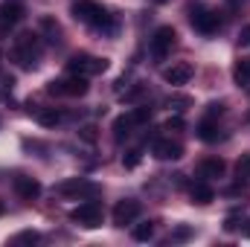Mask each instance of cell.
I'll return each mask as SVG.
<instances>
[{
    "mask_svg": "<svg viewBox=\"0 0 250 247\" xmlns=\"http://www.w3.org/2000/svg\"><path fill=\"white\" fill-rule=\"evenodd\" d=\"M70 12H73L76 21H82V23L99 29V32H114V26H117L114 15H111L102 3H96V0H76V3L70 6Z\"/></svg>",
    "mask_w": 250,
    "mask_h": 247,
    "instance_id": "cell-1",
    "label": "cell"
},
{
    "mask_svg": "<svg viewBox=\"0 0 250 247\" xmlns=\"http://www.w3.org/2000/svg\"><path fill=\"white\" fill-rule=\"evenodd\" d=\"M9 56H12V62L18 64V67L32 70V67L38 64V56H41V35H38V32H21V35L15 38Z\"/></svg>",
    "mask_w": 250,
    "mask_h": 247,
    "instance_id": "cell-2",
    "label": "cell"
},
{
    "mask_svg": "<svg viewBox=\"0 0 250 247\" xmlns=\"http://www.w3.org/2000/svg\"><path fill=\"white\" fill-rule=\"evenodd\" d=\"M67 70L73 76H99V73L108 70V59H96V56H87V53H76V56H70Z\"/></svg>",
    "mask_w": 250,
    "mask_h": 247,
    "instance_id": "cell-3",
    "label": "cell"
},
{
    "mask_svg": "<svg viewBox=\"0 0 250 247\" xmlns=\"http://www.w3.org/2000/svg\"><path fill=\"white\" fill-rule=\"evenodd\" d=\"M70 218H73L76 224L87 227V230H96V227H102V204L84 201V204H79V206L70 212Z\"/></svg>",
    "mask_w": 250,
    "mask_h": 247,
    "instance_id": "cell-4",
    "label": "cell"
},
{
    "mask_svg": "<svg viewBox=\"0 0 250 247\" xmlns=\"http://www.w3.org/2000/svg\"><path fill=\"white\" fill-rule=\"evenodd\" d=\"M87 76H73L70 73V79H62V82H50L47 84V93H53V96H84L87 93Z\"/></svg>",
    "mask_w": 250,
    "mask_h": 247,
    "instance_id": "cell-5",
    "label": "cell"
},
{
    "mask_svg": "<svg viewBox=\"0 0 250 247\" xmlns=\"http://www.w3.org/2000/svg\"><path fill=\"white\" fill-rule=\"evenodd\" d=\"M175 38H178V32H175L172 26H160V29L154 32V38H151V56H154L157 62H163V59L172 53Z\"/></svg>",
    "mask_w": 250,
    "mask_h": 247,
    "instance_id": "cell-6",
    "label": "cell"
},
{
    "mask_svg": "<svg viewBox=\"0 0 250 247\" xmlns=\"http://www.w3.org/2000/svg\"><path fill=\"white\" fill-rule=\"evenodd\" d=\"M56 192L59 195H70V198H93L99 192V186L84 181V178H70V181H64V184L56 186Z\"/></svg>",
    "mask_w": 250,
    "mask_h": 247,
    "instance_id": "cell-7",
    "label": "cell"
},
{
    "mask_svg": "<svg viewBox=\"0 0 250 247\" xmlns=\"http://www.w3.org/2000/svg\"><path fill=\"white\" fill-rule=\"evenodd\" d=\"M189 23H192V29H198V32H204V35H212V32L221 29V18H218V12H209V9L192 12Z\"/></svg>",
    "mask_w": 250,
    "mask_h": 247,
    "instance_id": "cell-8",
    "label": "cell"
},
{
    "mask_svg": "<svg viewBox=\"0 0 250 247\" xmlns=\"http://www.w3.org/2000/svg\"><path fill=\"white\" fill-rule=\"evenodd\" d=\"M140 209H143L140 201H131V198H128V201H120V204L114 206V224H117V227L134 224V221L140 218Z\"/></svg>",
    "mask_w": 250,
    "mask_h": 247,
    "instance_id": "cell-9",
    "label": "cell"
},
{
    "mask_svg": "<svg viewBox=\"0 0 250 247\" xmlns=\"http://www.w3.org/2000/svg\"><path fill=\"white\" fill-rule=\"evenodd\" d=\"M21 18H23V9L18 3H3L0 6V35H9V29L21 23Z\"/></svg>",
    "mask_w": 250,
    "mask_h": 247,
    "instance_id": "cell-10",
    "label": "cell"
},
{
    "mask_svg": "<svg viewBox=\"0 0 250 247\" xmlns=\"http://www.w3.org/2000/svg\"><path fill=\"white\" fill-rule=\"evenodd\" d=\"M151 151H154L157 160H181V157H184L181 143H172V140H154Z\"/></svg>",
    "mask_w": 250,
    "mask_h": 247,
    "instance_id": "cell-11",
    "label": "cell"
},
{
    "mask_svg": "<svg viewBox=\"0 0 250 247\" xmlns=\"http://www.w3.org/2000/svg\"><path fill=\"white\" fill-rule=\"evenodd\" d=\"M163 79H166L169 84H187L189 79H192V64L178 62V64H172V67H166V70H163Z\"/></svg>",
    "mask_w": 250,
    "mask_h": 247,
    "instance_id": "cell-12",
    "label": "cell"
},
{
    "mask_svg": "<svg viewBox=\"0 0 250 247\" xmlns=\"http://www.w3.org/2000/svg\"><path fill=\"white\" fill-rule=\"evenodd\" d=\"M15 192H18V198L21 201H35L38 195H41V184L35 181V178H15Z\"/></svg>",
    "mask_w": 250,
    "mask_h": 247,
    "instance_id": "cell-13",
    "label": "cell"
},
{
    "mask_svg": "<svg viewBox=\"0 0 250 247\" xmlns=\"http://www.w3.org/2000/svg\"><path fill=\"white\" fill-rule=\"evenodd\" d=\"M224 169H227V163H224L221 157H207V160H201L198 175H201V178H207V181H212V178H221V175H224Z\"/></svg>",
    "mask_w": 250,
    "mask_h": 247,
    "instance_id": "cell-14",
    "label": "cell"
},
{
    "mask_svg": "<svg viewBox=\"0 0 250 247\" xmlns=\"http://www.w3.org/2000/svg\"><path fill=\"white\" fill-rule=\"evenodd\" d=\"M29 114L44 128H56V125L62 123V111H56V108H35V105H29Z\"/></svg>",
    "mask_w": 250,
    "mask_h": 247,
    "instance_id": "cell-15",
    "label": "cell"
},
{
    "mask_svg": "<svg viewBox=\"0 0 250 247\" xmlns=\"http://www.w3.org/2000/svg\"><path fill=\"white\" fill-rule=\"evenodd\" d=\"M198 137H201L204 143H215V140L221 137V128H218V123H215V117L207 114V120H201V125H198Z\"/></svg>",
    "mask_w": 250,
    "mask_h": 247,
    "instance_id": "cell-16",
    "label": "cell"
},
{
    "mask_svg": "<svg viewBox=\"0 0 250 247\" xmlns=\"http://www.w3.org/2000/svg\"><path fill=\"white\" fill-rule=\"evenodd\" d=\"M134 128H137V125H134V120H131V114L117 117V120H114V140H117V143H123V140L131 134V131H134Z\"/></svg>",
    "mask_w": 250,
    "mask_h": 247,
    "instance_id": "cell-17",
    "label": "cell"
},
{
    "mask_svg": "<svg viewBox=\"0 0 250 247\" xmlns=\"http://www.w3.org/2000/svg\"><path fill=\"white\" fill-rule=\"evenodd\" d=\"M233 79H236V84H239V87H248V84H250V59L236 62V67H233Z\"/></svg>",
    "mask_w": 250,
    "mask_h": 247,
    "instance_id": "cell-18",
    "label": "cell"
},
{
    "mask_svg": "<svg viewBox=\"0 0 250 247\" xmlns=\"http://www.w3.org/2000/svg\"><path fill=\"white\" fill-rule=\"evenodd\" d=\"M212 198H215V192H212L207 184H195L192 186V201H195V204H209Z\"/></svg>",
    "mask_w": 250,
    "mask_h": 247,
    "instance_id": "cell-19",
    "label": "cell"
},
{
    "mask_svg": "<svg viewBox=\"0 0 250 247\" xmlns=\"http://www.w3.org/2000/svg\"><path fill=\"white\" fill-rule=\"evenodd\" d=\"M236 178H239V184L250 181V154H242V157H239V163H236Z\"/></svg>",
    "mask_w": 250,
    "mask_h": 247,
    "instance_id": "cell-20",
    "label": "cell"
},
{
    "mask_svg": "<svg viewBox=\"0 0 250 247\" xmlns=\"http://www.w3.org/2000/svg\"><path fill=\"white\" fill-rule=\"evenodd\" d=\"M131 120H134V125H146L151 120V108H148V105H137V108L131 111Z\"/></svg>",
    "mask_w": 250,
    "mask_h": 247,
    "instance_id": "cell-21",
    "label": "cell"
},
{
    "mask_svg": "<svg viewBox=\"0 0 250 247\" xmlns=\"http://www.w3.org/2000/svg\"><path fill=\"white\" fill-rule=\"evenodd\" d=\"M151 236H154V224H151V221H146V224H137V227H134V239H137V242H148Z\"/></svg>",
    "mask_w": 250,
    "mask_h": 247,
    "instance_id": "cell-22",
    "label": "cell"
},
{
    "mask_svg": "<svg viewBox=\"0 0 250 247\" xmlns=\"http://www.w3.org/2000/svg\"><path fill=\"white\" fill-rule=\"evenodd\" d=\"M41 236L35 233V230H23V233H18L15 239H12V245H35Z\"/></svg>",
    "mask_w": 250,
    "mask_h": 247,
    "instance_id": "cell-23",
    "label": "cell"
},
{
    "mask_svg": "<svg viewBox=\"0 0 250 247\" xmlns=\"http://www.w3.org/2000/svg\"><path fill=\"white\" fill-rule=\"evenodd\" d=\"M187 239H192V227L181 224V227H175V230H172V242H187Z\"/></svg>",
    "mask_w": 250,
    "mask_h": 247,
    "instance_id": "cell-24",
    "label": "cell"
},
{
    "mask_svg": "<svg viewBox=\"0 0 250 247\" xmlns=\"http://www.w3.org/2000/svg\"><path fill=\"white\" fill-rule=\"evenodd\" d=\"M143 93H146V87H143V84H134V87H128V90L123 93V99L125 102H137Z\"/></svg>",
    "mask_w": 250,
    "mask_h": 247,
    "instance_id": "cell-25",
    "label": "cell"
},
{
    "mask_svg": "<svg viewBox=\"0 0 250 247\" xmlns=\"http://www.w3.org/2000/svg\"><path fill=\"white\" fill-rule=\"evenodd\" d=\"M137 163H140V148H131V151L123 157V166H125V169H134Z\"/></svg>",
    "mask_w": 250,
    "mask_h": 247,
    "instance_id": "cell-26",
    "label": "cell"
},
{
    "mask_svg": "<svg viewBox=\"0 0 250 247\" xmlns=\"http://www.w3.org/2000/svg\"><path fill=\"white\" fill-rule=\"evenodd\" d=\"M189 102H192L189 96H169V108H178V111H181V108H187Z\"/></svg>",
    "mask_w": 250,
    "mask_h": 247,
    "instance_id": "cell-27",
    "label": "cell"
},
{
    "mask_svg": "<svg viewBox=\"0 0 250 247\" xmlns=\"http://www.w3.org/2000/svg\"><path fill=\"white\" fill-rule=\"evenodd\" d=\"M41 26H44V29L53 35V41H56V35H59V23H56L53 18H44V21H41Z\"/></svg>",
    "mask_w": 250,
    "mask_h": 247,
    "instance_id": "cell-28",
    "label": "cell"
},
{
    "mask_svg": "<svg viewBox=\"0 0 250 247\" xmlns=\"http://www.w3.org/2000/svg\"><path fill=\"white\" fill-rule=\"evenodd\" d=\"M166 131H184V120H181V117H172V120L166 123Z\"/></svg>",
    "mask_w": 250,
    "mask_h": 247,
    "instance_id": "cell-29",
    "label": "cell"
},
{
    "mask_svg": "<svg viewBox=\"0 0 250 247\" xmlns=\"http://www.w3.org/2000/svg\"><path fill=\"white\" fill-rule=\"evenodd\" d=\"M224 114V102H212L209 105V117H221Z\"/></svg>",
    "mask_w": 250,
    "mask_h": 247,
    "instance_id": "cell-30",
    "label": "cell"
},
{
    "mask_svg": "<svg viewBox=\"0 0 250 247\" xmlns=\"http://www.w3.org/2000/svg\"><path fill=\"white\" fill-rule=\"evenodd\" d=\"M82 137H84L87 143H93V140H96V131H93V125H87V128H82Z\"/></svg>",
    "mask_w": 250,
    "mask_h": 247,
    "instance_id": "cell-31",
    "label": "cell"
},
{
    "mask_svg": "<svg viewBox=\"0 0 250 247\" xmlns=\"http://www.w3.org/2000/svg\"><path fill=\"white\" fill-rule=\"evenodd\" d=\"M224 230H227V233H233V230H239V221H236V215H230V218L224 221Z\"/></svg>",
    "mask_w": 250,
    "mask_h": 247,
    "instance_id": "cell-32",
    "label": "cell"
},
{
    "mask_svg": "<svg viewBox=\"0 0 250 247\" xmlns=\"http://www.w3.org/2000/svg\"><path fill=\"white\" fill-rule=\"evenodd\" d=\"M239 41H242V44H250V26H245V29H242V35H239Z\"/></svg>",
    "mask_w": 250,
    "mask_h": 247,
    "instance_id": "cell-33",
    "label": "cell"
},
{
    "mask_svg": "<svg viewBox=\"0 0 250 247\" xmlns=\"http://www.w3.org/2000/svg\"><path fill=\"white\" fill-rule=\"evenodd\" d=\"M245 224H248V227L242 230V236H245V239H250V221H245Z\"/></svg>",
    "mask_w": 250,
    "mask_h": 247,
    "instance_id": "cell-34",
    "label": "cell"
},
{
    "mask_svg": "<svg viewBox=\"0 0 250 247\" xmlns=\"http://www.w3.org/2000/svg\"><path fill=\"white\" fill-rule=\"evenodd\" d=\"M154 3H166V0H154Z\"/></svg>",
    "mask_w": 250,
    "mask_h": 247,
    "instance_id": "cell-35",
    "label": "cell"
}]
</instances>
